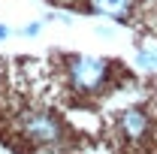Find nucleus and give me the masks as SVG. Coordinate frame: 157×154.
Instances as JSON below:
<instances>
[{
  "instance_id": "obj_4",
  "label": "nucleus",
  "mask_w": 157,
  "mask_h": 154,
  "mask_svg": "<svg viewBox=\"0 0 157 154\" xmlns=\"http://www.w3.org/2000/svg\"><path fill=\"white\" fill-rule=\"evenodd\" d=\"M88 9L97 15H112V18L124 21L133 9V0H88Z\"/></svg>"
},
{
  "instance_id": "obj_1",
  "label": "nucleus",
  "mask_w": 157,
  "mask_h": 154,
  "mask_svg": "<svg viewBox=\"0 0 157 154\" xmlns=\"http://www.w3.org/2000/svg\"><path fill=\"white\" fill-rule=\"evenodd\" d=\"M154 130V124H151V118L148 112L142 109V106H130V109H124L115 121V133L127 142V145H139V142H145L148 136Z\"/></svg>"
},
{
  "instance_id": "obj_6",
  "label": "nucleus",
  "mask_w": 157,
  "mask_h": 154,
  "mask_svg": "<svg viewBox=\"0 0 157 154\" xmlns=\"http://www.w3.org/2000/svg\"><path fill=\"white\" fill-rule=\"evenodd\" d=\"M9 37V27H3V24H0V39H6Z\"/></svg>"
},
{
  "instance_id": "obj_2",
  "label": "nucleus",
  "mask_w": 157,
  "mask_h": 154,
  "mask_svg": "<svg viewBox=\"0 0 157 154\" xmlns=\"http://www.w3.org/2000/svg\"><path fill=\"white\" fill-rule=\"evenodd\" d=\"M109 64L100 58H70V79L78 91H97L106 82Z\"/></svg>"
},
{
  "instance_id": "obj_5",
  "label": "nucleus",
  "mask_w": 157,
  "mask_h": 154,
  "mask_svg": "<svg viewBox=\"0 0 157 154\" xmlns=\"http://www.w3.org/2000/svg\"><path fill=\"white\" fill-rule=\"evenodd\" d=\"M139 60H142L145 67H157V48H145V52H139Z\"/></svg>"
},
{
  "instance_id": "obj_3",
  "label": "nucleus",
  "mask_w": 157,
  "mask_h": 154,
  "mask_svg": "<svg viewBox=\"0 0 157 154\" xmlns=\"http://www.w3.org/2000/svg\"><path fill=\"white\" fill-rule=\"evenodd\" d=\"M21 127H24V133L30 136L33 142H42V145H52V142L60 139L58 121L52 115H45V112H27L24 121H21Z\"/></svg>"
}]
</instances>
